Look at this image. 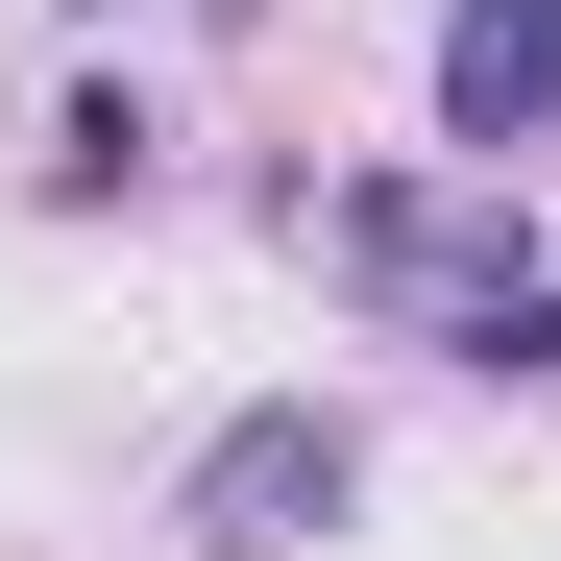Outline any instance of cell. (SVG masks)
<instances>
[{"mask_svg": "<svg viewBox=\"0 0 561 561\" xmlns=\"http://www.w3.org/2000/svg\"><path fill=\"white\" fill-rule=\"evenodd\" d=\"M294 244L342 268V294L366 318H415V342H463V318H489L513 294V268H537V171H342V196H294Z\"/></svg>", "mask_w": 561, "mask_h": 561, "instance_id": "1", "label": "cell"}, {"mask_svg": "<svg viewBox=\"0 0 561 561\" xmlns=\"http://www.w3.org/2000/svg\"><path fill=\"white\" fill-rule=\"evenodd\" d=\"M73 25H123V0H73Z\"/></svg>", "mask_w": 561, "mask_h": 561, "instance_id": "6", "label": "cell"}, {"mask_svg": "<svg viewBox=\"0 0 561 561\" xmlns=\"http://www.w3.org/2000/svg\"><path fill=\"white\" fill-rule=\"evenodd\" d=\"M147 73H73V99H49V196H147Z\"/></svg>", "mask_w": 561, "mask_h": 561, "instance_id": "4", "label": "cell"}, {"mask_svg": "<svg viewBox=\"0 0 561 561\" xmlns=\"http://www.w3.org/2000/svg\"><path fill=\"white\" fill-rule=\"evenodd\" d=\"M366 513V415L342 391H268V415H220L196 463H171V537H196V561H318Z\"/></svg>", "mask_w": 561, "mask_h": 561, "instance_id": "2", "label": "cell"}, {"mask_svg": "<svg viewBox=\"0 0 561 561\" xmlns=\"http://www.w3.org/2000/svg\"><path fill=\"white\" fill-rule=\"evenodd\" d=\"M439 366H489V391H561V268H513V294H489V318H463Z\"/></svg>", "mask_w": 561, "mask_h": 561, "instance_id": "5", "label": "cell"}, {"mask_svg": "<svg viewBox=\"0 0 561 561\" xmlns=\"http://www.w3.org/2000/svg\"><path fill=\"white\" fill-rule=\"evenodd\" d=\"M439 147L463 171H537L561 147V0H439Z\"/></svg>", "mask_w": 561, "mask_h": 561, "instance_id": "3", "label": "cell"}]
</instances>
